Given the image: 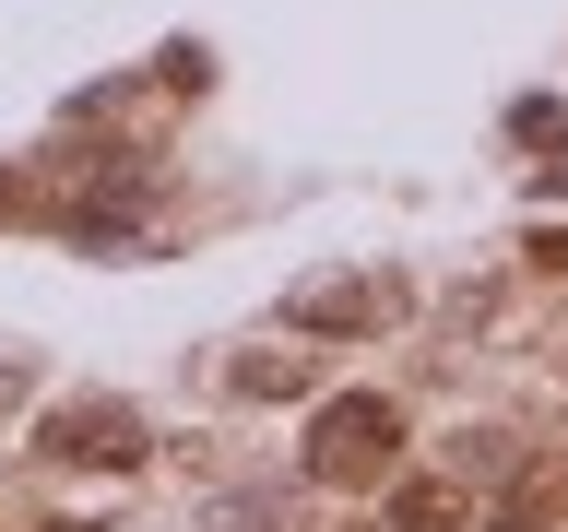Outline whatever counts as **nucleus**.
I'll return each mask as SVG.
<instances>
[{
	"label": "nucleus",
	"mask_w": 568,
	"mask_h": 532,
	"mask_svg": "<svg viewBox=\"0 0 568 532\" xmlns=\"http://www.w3.org/2000/svg\"><path fill=\"white\" fill-rule=\"evenodd\" d=\"M390 450H403V415H390L379 390H344V402H320V438H308V473H320V485H379Z\"/></svg>",
	"instance_id": "f257e3e1"
},
{
	"label": "nucleus",
	"mask_w": 568,
	"mask_h": 532,
	"mask_svg": "<svg viewBox=\"0 0 568 532\" xmlns=\"http://www.w3.org/2000/svg\"><path fill=\"white\" fill-rule=\"evenodd\" d=\"M403 308V284L390 273H332L296 296V344H344V331H379V319Z\"/></svg>",
	"instance_id": "f03ea898"
},
{
	"label": "nucleus",
	"mask_w": 568,
	"mask_h": 532,
	"mask_svg": "<svg viewBox=\"0 0 568 532\" xmlns=\"http://www.w3.org/2000/svg\"><path fill=\"white\" fill-rule=\"evenodd\" d=\"M48 461H142V415L131 402H60L48 415Z\"/></svg>",
	"instance_id": "7ed1b4c3"
},
{
	"label": "nucleus",
	"mask_w": 568,
	"mask_h": 532,
	"mask_svg": "<svg viewBox=\"0 0 568 532\" xmlns=\"http://www.w3.org/2000/svg\"><path fill=\"white\" fill-rule=\"evenodd\" d=\"M450 521H462L450 485H403V497H390V532H450Z\"/></svg>",
	"instance_id": "20e7f679"
},
{
	"label": "nucleus",
	"mask_w": 568,
	"mask_h": 532,
	"mask_svg": "<svg viewBox=\"0 0 568 532\" xmlns=\"http://www.w3.org/2000/svg\"><path fill=\"white\" fill-rule=\"evenodd\" d=\"M296 379H308V344H296V355H237V390H248V402H273V390H296Z\"/></svg>",
	"instance_id": "39448f33"
},
{
	"label": "nucleus",
	"mask_w": 568,
	"mask_h": 532,
	"mask_svg": "<svg viewBox=\"0 0 568 532\" xmlns=\"http://www.w3.org/2000/svg\"><path fill=\"white\" fill-rule=\"evenodd\" d=\"M545 260H557V273H568V237H545Z\"/></svg>",
	"instance_id": "423d86ee"
}]
</instances>
